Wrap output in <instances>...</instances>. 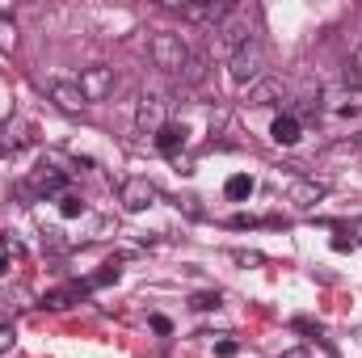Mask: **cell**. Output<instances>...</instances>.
<instances>
[{"instance_id":"cell-14","label":"cell","mask_w":362,"mask_h":358,"mask_svg":"<svg viewBox=\"0 0 362 358\" xmlns=\"http://www.w3.org/2000/svg\"><path fill=\"white\" fill-rule=\"evenodd\" d=\"M89 291H85V282H68V287H55V291H47L42 295V308H51V312H64V308H72V304H81Z\"/></svg>"},{"instance_id":"cell-31","label":"cell","mask_w":362,"mask_h":358,"mask_svg":"<svg viewBox=\"0 0 362 358\" xmlns=\"http://www.w3.org/2000/svg\"><path fill=\"white\" fill-rule=\"evenodd\" d=\"M354 232H358V236H362V224H358V228H354Z\"/></svg>"},{"instance_id":"cell-29","label":"cell","mask_w":362,"mask_h":358,"mask_svg":"<svg viewBox=\"0 0 362 358\" xmlns=\"http://www.w3.org/2000/svg\"><path fill=\"white\" fill-rule=\"evenodd\" d=\"M282 358H312V354H308V350H299V346H295V350H282Z\"/></svg>"},{"instance_id":"cell-4","label":"cell","mask_w":362,"mask_h":358,"mask_svg":"<svg viewBox=\"0 0 362 358\" xmlns=\"http://www.w3.org/2000/svg\"><path fill=\"white\" fill-rule=\"evenodd\" d=\"M228 72H232V81L236 85H257L262 76H266V47H262V38H253L249 47H240L232 59H228Z\"/></svg>"},{"instance_id":"cell-20","label":"cell","mask_w":362,"mask_h":358,"mask_svg":"<svg viewBox=\"0 0 362 358\" xmlns=\"http://www.w3.org/2000/svg\"><path fill=\"white\" fill-rule=\"evenodd\" d=\"M202 72H206V68H202V55H189V64H185L181 81H185V85H198V81H202Z\"/></svg>"},{"instance_id":"cell-12","label":"cell","mask_w":362,"mask_h":358,"mask_svg":"<svg viewBox=\"0 0 362 358\" xmlns=\"http://www.w3.org/2000/svg\"><path fill=\"white\" fill-rule=\"evenodd\" d=\"M282 93H286V85L278 76H262L257 85L245 89V105H274V101H282Z\"/></svg>"},{"instance_id":"cell-28","label":"cell","mask_w":362,"mask_h":358,"mask_svg":"<svg viewBox=\"0 0 362 358\" xmlns=\"http://www.w3.org/2000/svg\"><path fill=\"white\" fill-rule=\"evenodd\" d=\"M4 131H8V122H0V152H8V135Z\"/></svg>"},{"instance_id":"cell-26","label":"cell","mask_w":362,"mask_h":358,"mask_svg":"<svg viewBox=\"0 0 362 358\" xmlns=\"http://www.w3.org/2000/svg\"><path fill=\"white\" fill-rule=\"evenodd\" d=\"M152 329H156V333H173V325H169L165 316H152Z\"/></svg>"},{"instance_id":"cell-9","label":"cell","mask_w":362,"mask_h":358,"mask_svg":"<svg viewBox=\"0 0 362 358\" xmlns=\"http://www.w3.org/2000/svg\"><path fill=\"white\" fill-rule=\"evenodd\" d=\"M30 185H34L38 194H68V190H64V185H68V173H64V169H55V165H51V161L42 156V165L34 169Z\"/></svg>"},{"instance_id":"cell-30","label":"cell","mask_w":362,"mask_h":358,"mask_svg":"<svg viewBox=\"0 0 362 358\" xmlns=\"http://www.w3.org/2000/svg\"><path fill=\"white\" fill-rule=\"evenodd\" d=\"M4 270H8V262H4V258H0V278H4Z\"/></svg>"},{"instance_id":"cell-6","label":"cell","mask_w":362,"mask_h":358,"mask_svg":"<svg viewBox=\"0 0 362 358\" xmlns=\"http://www.w3.org/2000/svg\"><path fill=\"white\" fill-rule=\"evenodd\" d=\"M81 93H85V101H105L110 93H114V68L110 64H93L81 72Z\"/></svg>"},{"instance_id":"cell-16","label":"cell","mask_w":362,"mask_h":358,"mask_svg":"<svg viewBox=\"0 0 362 358\" xmlns=\"http://www.w3.org/2000/svg\"><path fill=\"white\" fill-rule=\"evenodd\" d=\"M253 190H257V181L249 178V173H232V178H228V185H223V194H228L232 202H245Z\"/></svg>"},{"instance_id":"cell-27","label":"cell","mask_w":362,"mask_h":358,"mask_svg":"<svg viewBox=\"0 0 362 358\" xmlns=\"http://www.w3.org/2000/svg\"><path fill=\"white\" fill-rule=\"evenodd\" d=\"M354 76H358V85H362V42H358V51H354Z\"/></svg>"},{"instance_id":"cell-15","label":"cell","mask_w":362,"mask_h":358,"mask_svg":"<svg viewBox=\"0 0 362 358\" xmlns=\"http://www.w3.org/2000/svg\"><path fill=\"white\" fill-rule=\"evenodd\" d=\"M320 198H325V181H299V185H291V202L299 211H312Z\"/></svg>"},{"instance_id":"cell-19","label":"cell","mask_w":362,"mask_h":358,"mask_svg":"<svg viewBox=\"0 0 362 358\" xmlns=\"http://www.w3.org/2000/svg\"><path fill=\"white\" fill-rule=\"evenodd\" d=\"M17 47V25L8 13H0V51H13Z\"/></svg>"},{"instance_id":"cell-7","label":"cell","mask_w":362,"mask_h":358,"mask_svg":"<svg viewBox=\"0 0 362 358\" xmlns=\"http://www.w3.org/2000/svg\"><path fill=\"white\" fill-rule=\"evenodd\" d=\"M156 198H160V190H156L148 178H127L122 190H118V202H122L127 211H148Z\"/></svg>"},{"instance_id":"cell-13","label":"cell","mask_w":362,"mask_h":358,"mask_svg":"<svg viewBox=\"0 0 362 358\" xmlns=\"http://www.w3.org/2000/svg\"><path fill=\"white\" fill-rule=\"evenodd\" d=\"M51 101L64 110V114H81L89 101H85V93H81V85H72V81H55L51 85Z\"/></svg>"},{"instance_id":"cell-22","label":"cell","mask_w":362,"mask_h":358,"mask_svg":"<svg viewBox=\"0 0 362 358\" xmlns=\"http://www.w3.org/2000/svg\"><path fill=\"white\" fill-rule=\"evenodd\" d=\"M215 354H219V358H236V354H240V342L223 337V342H215Z\"/></svg>"},{"instance_id":"cell-17","label":"cell","mask_w":362,"mask_h":358,"mask_svg":"<svg viewBox=\"0 0 362 358\" xmlns=\"http://www.w3.org/2000/svg\"><path fill=\"white\" fill-rule=\"evenodd\" d=\"M118 262H105V266L97 270V274H89V278H85V291H97V287H105V282H118Z\"/></svg>"},{"instance_id":"cell-3","label":"cell","mask_w":362,"mask_h":358,"mask_svg":"<svg viewBox=\"0 0 362 358\" xmlns=\"http://www.w3.org/2000/svg\"><path fill=\"white\" fill-rule=\"evenodd\" d=\"M152 64L165 72V76H181L185 72V64H189V47L181 42V34H173V30H160V34H152Z\"/></svg>"},{"instance_id":"cell-11","label":"cell","mask_w":362,"mask_h":358,"mask_svg":"<svg viewBox=\"0 0 362 358\" xmlns=\"http://www.w3.org/2000/svg\"><path fill=\"white\" fill-rule=\"evenodd\" d=\"M299 135H303V122H299V114H278L270 122V139L278 148H295L299 144Z\"/></svg>"},{"instance_id":"cell-10","label":"cell","mask_w":362,"mask_h":358,"mask_svg":"<svg viewBox=\"0 0 362 358\" xmlns=\"http://www.w3.org/2000/svg\"><path fill=\"white\" fill-rule=\"evenodd\" d=\"M185 122H165L156 135H152V144H156V152L160 156H181V148H185Z\"/></svg>"},{"instance_id":"cell-5","label":"cell","mask_w":362,"mask_h":358,"mask_svg":"<svg viewBox=\"0 0 362 358\" xmlns=\"http://www.w3.org/2000/svg\"><path fill=\"white\" fill-rule=\"evenodd\" d=\"M165 97L160 93H144L139 97V110H135V131L139 135H156L160 127H165Z\"/></svg>"},{"instance_id":"cell-25","label":"cell","mask_w":362,"mask_h":358,"mask_svg":"<svg viewBox=\"0 0 362 358\" xmlns=\"http://www.w3.org/2000/svg\"><path fill=\"white\" fill-rule=\"evenodd\" d=\"M354 249V241H346V236H333V253H350Z\"/></svg>"},{"instance_id":"cell-23","label":"cell","mask_w":362,"mask_h":358,"mask_svg":"<svg viewBox=\"0 0 362 358\" xmlns=\"http://www.w3.org/2000/svg\"><path fill=\"white\" fill-rule=\"evenodd\" d=\"M13 342H17V329H13V325H0V354H8Z\"/></svg>"},{"instance_id":"cell-24","label":"cell","mask_w":362,"mask_h":358,"mask_svg":"<svg viewBox=\"0 0 362 358\" xmlns=\"http://www.w3.org/2000/svg\"><path fill=\"white\" fill-rule=\"evenodd\" d=\"M232 258H236L240 266H262V253H253V249H236Z\"/></svg>"},{"instance_id":"cell-1","label":"cell","mask_w":362,"mask_h":358,"mask_svg":"<svg viewBox=\"0 0 362 358\" xmlns=\"http://www.w3.org/2000/svg\"><path fill=\"white\" fill-rule=\"evenodd\" d=\"M253 21H257V8H253V4H236V8L215 25V34H219V38H215L219 55H228V59H232L240 47H249V42L257 38V34H253Z\"/></svg>"},{"instance_id":"cell-18","label":"cell","mask_w":362,"mask_h":358,"mask_svg":"<svg viewBox=\"0 0 362 358\" xmlns=\"http://www.w3.org/2000/svg\"><path fill=\"white\" fill-rule=\"evenodd\" d=\"M85 211H89V207H85L81 194H59V215H64V219H81Z\"/></svg>"},{"instance_id":"cell-21","label":"cell","mask_w":362,"mask_h":358,"mask_svg":"<svg viewBox=\"0 0 362 358\" xmlns=\"http://www.w3.org/2000/svg\"><path fill=\"white\" fill-rule=\"evenodd\" d=\"M194 308H198V312H211V308H219V291H202V295H194Z\"/></svg>"},{"instance_id":"cell-2","label":"cell","mask_w":362,"mask_h":358,"mask_svg":"<svg viewBox=\"0 0 362 358\" xmlns=\"http://www.w3.org/2000/svg\"><path fill=\"white\" fill-rule=\"evenodd\" d=\"M320 110H325L329 118H337V122H362V85H358V76L350 72L341 85H329V89L320 93Z\"/></svg>"},{"instance_id":"cell-8","label":"cell","mask_w":362,"mask_h":358,"mask_svg":"<svg viewBox=\"0 0 362 358\" xmlns=\"http://www.w3.org/2000/svg\"><path fill=\"white\" fill-rule=\"evenodd\" d=\"M181 17H189V21H202V25H219L228 13H232V4H223V0H181L177 4Z\"/></svg>"}]
</instances>
